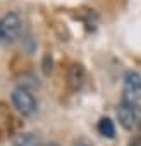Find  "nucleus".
I'll return each mask as SVG.
<instances>
[{
	"mask_svg": "<svg viewBox=\"0 0 141 146\" xmlns=\"http://www.w3.org/2000/svg\"><path fill=\"white\" fill-rule=\"evenodd\" d=\"M23 29V19L17 12H7L0 19V43H14Z\"/></svg>",
	"mask_w": 141,
	"mask_h": 146,
	"instance_id": "obj_1",
	"label": "nucleus"
},
{
	"mask_svg": "<svg viewBox=\"0 0 141 146\" xmlns=\"http://www.w3.org/2000/svg\"><path fill=\"white\" fill-rule=\"evenodd\" d=\"M117 119L120 125L127 131H139L141 129V107L134 103H120L117 108Z\"/></svg>",
	"mask_w": 141,
	"mask_h": 146,
	"instance_id": "obj_2",
	"label": "nucleus"
},
{
	"mask_svg": "<svg viewBox=\"0 0 141 146\" xmlns=\"http://www.w3.org/2000/svg\"><path fill=\"white\" fill-rule=\"evenodd\" d=\"M122 100H124V103H134V105H138L141 102V74L139 72L127 70L124 74Z\"/></svg>",
	"mask_w": 141,
	"mask_h": 146,
	"instance_id": "obj_3",
	"label": "nucleus"
},
{
	"mask_svg": "<svg viewBox=\"0 0 141 146\" xmlns=\"http://www.w3.org/2000/svg\"><path fill=\"white\" fill-rule=\"evenodd\" d=\"M12 103L17 108V112L23 113V115H26V117L33 115L36 112V107H38L36 98L26 88H17V90L12 91Z\"/></svg>",
	"mask_w": 141,
	"mask_h": 146,
	"instance_id": "obj_4",
	"label": "nucleus"
},
{
	"mask_svg": "<svg viewBox=\"0 0 141 146\" xmlns=\"http://www.w3.org/2000/svg\"><path fill=\"white\" fill-rule=\"evenodd\" d=\"M84 69L81 65H72L69 69V74H67V81H69V86L72 90H79L84 83Z\"/></svg>",
	"mask_w": 141,
	"mask_h": 146,
	"instance_id": "obj_5",
	"label": "nucleus"
},
{
	"mask_svg": "<svg viewBox=\"0 0 141 146\" xmlns=\"http://www.w3.org/2000/svg\"><path fill=\"white\" fill-rule=\"evenodd\" d=\"M12 146H41V141L33 132H23L14 137Z\"/></svg>",
	"mask_w": 141,
	"mask_h": 146,
	"instance_id": "obj_6",
	"label": "nucleus"
},
{
	"mask_svg": "<svg viewBox=\"0 0 141 146\" xmlns=\"http://www.w3.org/2000/svg\"><path fill=\"white\" fill-rule=\"evenodd\" d=\"M98 132H100L103 137L112 139V137L115 136V125H114V122H112L108 117L102 119V120L98 122Z\"/></svg>",
	"mask_w": 141,
	"mask_h": 146,
	"instance_id": "obj_7",
	"label": "nucleus"
},
{
	"mask_svg": "<svg viewBox=\"0 0 141 146\" xmlns=\"http://www.w3.org/2000/svg\"><path fill=\"white\" fill-rule=\"evenodd\" d=\"M48 60H50V55H47V57H45V62H43V70H45V74H50V72H52V62L48 64Z\"/></svg>",
	"mask_w": 141,
	"mask_h": 146,
	"instance_id": "obj_8",
	"label": "nucleus"
},
{
	"mask_svg": "<svg viewBox=\"0 0 141 146\" xmlns=\"http://www.w3.org/2000/svg\"><path fill=\"white\" fill-rule=\"evenodd\" d=\"M131 146H141V136L139 137H134L132 143H131Z\"/></svg>",
	"mask_w": 141,
	"mask_h": 146,
	"instance_id": "obj_9",
	"label": "nucleus"
},
{
	"mask_svg": "<svg viewBox=\"0 0 141 146\" xmlns=\"http://www.w3.org/2000/svg\"><path fill=\"white\" fill-rule=\"evenodd\" d=\"M41 146H60V144H57V143H45V144H41Z\"/></svg>",
	"mask_w": 141,
	"mask_h": 146,
	"instance_id": "obj_10",
	"label": "nucleus"
}]
</instances>
